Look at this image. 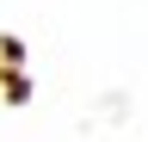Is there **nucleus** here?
I'll return each mask as SVG.
<instances>
[]
</instances>
